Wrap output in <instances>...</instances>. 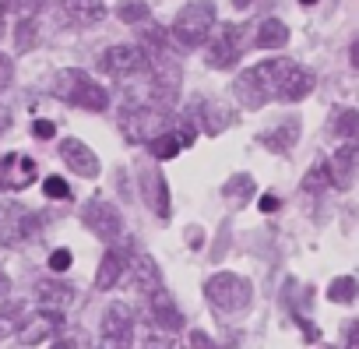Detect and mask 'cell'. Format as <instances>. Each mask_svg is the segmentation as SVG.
Listing matches in <instances>:
<instances>
[{"label": "cell", "mask_w": 359, "mask_h": 349, "mask_svg": "<svg viewBox=\"0 0 359 349\" xmlns=\"http://www.w3.org/2000/svg\"><path fill=\"white\" fill-rule=\"evenodd\" d=\"M299 131H303L299 117H282L275 127L261 131V134H257V141H261L268 152H278V155H285L289 148H296V141H299Z\"/></svg>", "instance_id": "19"}, {"label": "cell", "mask_w": 359, "mask_h": 349, "mask_svg": "<svg viewBox=\"0 0 359 349\" xmlns=\"http://www.w3.org/2000/svg\"><path fill=\"white\" fill-rule=\"evenodd\" d=\"M194 138H198V127H194L191 113H184V120H176L162 138H155V141L148 145V148H151V159H158V162L176 159L184 148H191V145H194Z\"/></svg>", "instance_id": "14"}, {"label": "cell", "mask_w": 359, "mask_h": 349, "mask_svg": "<svg viewBox=\"0 0 359 349\" xmlns=\"http://www.w3.org/2000/svg\"><path fill=\"white\" fill-rule=\"evenodd\" d=\"M60 328H64V314L60 310H39V314H32V317L22 321L18 338H22V345H39L50 335H57Z\"/></svg>", "instance_id": "17"}, {"label": "cell", "mask_w": 359, "mask_h": 349, "mask_svg": "<svg viewBox=\"0 0 359 349\" xmlns=\"http://www.w3.org/2000/svg\"><path fill=\"white\" fill-rule=\"evenodd\" d=\"M85 331H71V335H64V338H57L50 349H85Z\"/></svg>", "instance_id": "37"}, {"label": "cell", "mask_w": 359, "mask_h": 349, "mask_svg": "<svg viewBox=\"0 0 359 349\" xmlns=\"http://www.w3.org/2000/svg\"><path fill=\"white\" fill-rule=\"evenodd\" d=\"M11 81H15V64H11L8 53H0V92H4Z\"/></svg>", "instance_id": "38"}, {"label": "cell", "mask_w": 359, "mask_h": 349, "mask_svg": "<svg viewBox=\"0 0 359 349\" xmlns=\"http://www.w3.org/2000/svg\"><path fill=\"white\" fill-rule=\"evenodd\" d=\"M355 162H359V145H355V141H345L341 148H334V155H331V162H327V173H331V184H334L338 191H348V187H352Z\"/></svg>", "instance_id": "21"}, {"label": "cell", "mask_w": 359, "mask_h": 349, "mask_svg": "<svg viewBox=\"0 0 359 349\" xmlns=\"http://www.w3.org/2000/svg\"><path fill=\"white\" fill-rule=\"evenodd\" d=\"M348 60H352V67H359V43H352V50H348Z\"/></svg>", "instance_id": "48"}, {"label": "cell", "mask_w": 359, "mask_h": 349, "mask_svg": "<svg viewBox=\"0 0 359 349\" xmlns=\"http://www.w3.org/2000/svg\"><path fill=\"white\" fill-rule=\"evenodd\" d=\"M187 345H191V349H219V345L212 342V335H208V331H201V328H194V331H191V342H187Z\"/></svg>", "instance_id": "40"}, {"label": "cell", "mask_w": 359, "mask_h": 349, "mask_svg": "<svg viewBox=\"0 0 359 349\" xmlns=\"http://www.w3.org/2000/svg\"><path fill=\"white\" fill-rule=\"evenodd\" d=\"M172 113L165 106H155V103H144V106H127L120 113V131L127 141L134 145H151L155 138H162L169 127H172Z\"/></svg>", "instance_id": "4"}, {"label": "cell", "mask_w": 359, "mask_h": 349, "mask_svg": "<svg viewBox=\"0 0 359 349\" xmlns=\"http://www.w3.org/2000/svg\"><path fill=\"white\" fill-rule=\"evenodd\" d=\"M130 279H134V289L155 293L162 286V268L151 254H137V258H130Z\"/></svg>", "instance_id": "24"}, {"label": "cell", "mask_w": 359, "mask_h": 349, "mask_svg": "<svg viewBox=\"0 0 359 349\" xmlns=\"http://www.w3.org/2000/svg\"><path fill=\"white\" fill-rule=\"evenodd\" d=\"M327 131H331L334 138L355 141V131H359V113H355V110H334V113H331Z\"/></svg>", "instance_id": "28"}, {"label": "cell", "mask_w": 359, "mask_h": 349, "mask_svg": "<svg viewBox=\"0 0 359 349\" xmlns=\"http://www.w3.org/2000/svg\"><path fill=\"white\" fill-rule=\"evenodd\" d=\"M148 296H151V321H155V328H158V331L172 335V331L184 328V314H180V307H176V300L169 296V289H165V286H158V289H155V293H148Z\"/></svg>", "instance_id": "20"}, {"label": "cell", "mask_w": 359, "mask_h": 349, "mask_svg": "<svg viewBox=\"0 0 359 349\" xmlns=\"http://www.w3.org/2000/svg\"><path fill=\"white\" fill-rule=\"evenodd\" d=\"M187 113H191V110H187ZM191 120H194V127H201L208 138H219L222 131H229V127H233L236 113H233L226 103H219V99H201V103H198V110L191 113Z\"/></svg>", "instance_id": "15"}, {"label": "cell", "mask_w": 359, "mask_h": 349, "mask_svg": "<svg viewBox=\"0 0 359 349\" xmlns=\"http://www.w3.org/2000/svg\"><path fill=\"white\" fill-rule=\"evenodd\" d=\"M50 4V0H11V8L22 15V18H39V11Z\"/></svg>", "instance_id": "34"}, {"label": "cell", "mask_w": 359, "mask_h": 349, "mask_svg": "<svg viewBox=\"0 0 359 349\" xmlns=\"http://www.w3.org/2000/svg\"><path fill=\"white\" fill-rule=\"evenodd\" d=\"M250 195H254V177H247V173H236V177H229L226 187H222L226 202H247Z\"/></svg>", "instance_id": "30"}, {"label": "cell", "mask_w": 359, "mask_h": 349, "mask_svg": "<svg viewBox=\"0 0 359 349\" xmlns=\"http://www.w3.org/2000/svg\"><path fill=\"white\" fill-rule=\"evenodd\" d=\"M60 18L67 25L88 29V25H99L106 18V4L102 0H60Z\"/></svg>", "instance_id": "22"}, {"label": "cell", "mask_w": 359, "mask_h": 349, "mask_svg": "<svg viewBox=\"0 0 359 349\" xmlns=\"http://www.w3.org/2000/svg\"><path fill=\"white\" fill-rule=\"evenodd\" d=\"M43 226V216L36 212H25L18 205L4 209L0 212V244H8V247H22L25 240H32Z\"/></svg>", "instance_id": "12"}, {"label": "cell", "mask_w": 359, "mask_h": 349, "mask_svg": "<svg viewBox=\"0 0 359 349\" xmlns=\"http://www.w3.org/2000/svg\"><path fill=\"white\" fill-rule=\"evenodd\" d=\"M205 300L222 310V314H236V310H247L250 300H254V286L236 275V272H219L205 282Z\"/></svg>", "instance_id": "5"}, {"label": "cell", "mask_w": 359, "mask_h": 349, "mask_svg": "<svg viewBox=\"0 0 359 349\" xmlns=\"http://www.w3.org/2000/svg\"><path fill=\"white\" fill-rule=\"evenodd\" d=\"M285 43H289V25L282 18H264L257 25V36H254L257 50H282Z\"/></svg>", "instance_id": "25"}, {"label": "cell", "mask_w": 359, "mask_h": 349, "mask_svg": "<svg viewBox=\"0 0 359 349\" xmlns=\"http://www.w3.org/2000/svg\"><path fill=\"white\" fill-rule=\"evenodd\" d=\"M137 187H141V198H144V205L151 209V216L162 219V223H169V216H172L169 184H165V177H162L151 162H141V166H137Z\"/></svg>", "instance_id": "10"}, {"label": "cell", "mask_w": 359, "mask_h": 349, "mask_svg": "<svg viewBox=\"0 0 359 349\" xmlns=\"http://www.w3.org/2000/svg\"><path fill=\"white\" fill-rule=\"evenodd\" d=\"M102 349H127L134 338V314L127 303H109L102 314V328H99Z\"/></svg>", "instance_id": "11"}, {"label": "cell", "mask_w": 359, "mask_h": 349, "mask_svg": "<svg viewBox=\"0 0 359 349\" xmlns=\"http://www.w3.org/2000/svg\"><path fill=\"white\" fill-rule=\"evenodd\" d=\"M36 177H39L36 159H29L22 152L0 155V191H25L36 184Z\"/></svg>", "instance_id": "13"}, {"label": "cell", "mask_w": 359, "mask_h": 349, "mask_svg": "<svg viewBox=\"0 0 359 349\" xmlns=\"http://www.w3.org/2000/svg\"><path fill=\"white\" fill-rule=\"evenodd\" d=\"M22 321H25V303L22 300H8L4 307H0V338L18 335Z\"/></svg>", "instance_id": "29"}, {"label": "cell", "mask_w": 359, "mask_h": 349, "mask_svg": "<svg viewBox=\"0 0 359 349\" xmlns=\"http://www.w3.org/2000/svg\"><path fill=\"white\" fill-rule=\"evenodd\" d=\"M39 46V18H18L15 25V50L18 53H32Z\"/></svg>", "instance_id": "27"}, {"label": "cell", "mask_w": 359, "mask_h": 349, "mask_svg": "<svg viewBox=\"0 0 359 349\" xmlns=\"http://www.w3.org/2000/svg\"><path fill=\"white\" fill-rule=\"evenodd\" d=\"M243 50H247L243 29L233 25V22H226V25H219V32L208 36V43H205V64L212 71H233L240 64Z\"/></svg>", "instance_id": "7"}, {"label": "cell", "mask_w": 359, "mask_h": 349, "mask_svg": "<svg viewBox=\"0 0 359 349\" xmlns=\"http://www.w3.org/2000/svg\"><path fill=\"white\" fill-rule=\"evenodd\" d=\"M299 4H317V0H299Z\"/></svg>", "instance_id": "50"}, {"label": "cell", "mask_w": 359, "mask_h": 349, "mask_svg": "<svg viewBox=\"0 0 359 349\" xmlns=\"http://www.w3.org/2000/svg\"><path fill=\"white\" fill-rule=\"evenodd\" d=\"M148 88H151V103L155 106H176L180 99V88H184V67H180V60L172 53L165 57H151L148 60Z\"/></svg>", "instance_id": "6"}, {"label": "cell", "mask_w": 359, "mask_h": 349, "mask_svg": "<svg viewBox=\"0 0 359 349\" xmlns=\"http://www.w3.org/2000/svg\"><path fill=\"white\" fill-rule=\"evenodd\" d=\"M99 67H102L109 78L127 81V78H137V74L148 71V57H144L141 46H134V43H120V46H109V50L99 57Z\"/></svg>", "instance_id": "9"}, {"label": "cell", "mask_w": 359, "mask_h": 349, "mask_svg": "<svg viewBox=\"0 0 359 349\" xmlns=\"http://www.w3.org/2000/svg\"><path fill=\"white\" fill-rule=\"evenodd\" d=\"M81 223H85L88 233H95L102 240H120L123 237V216L106 198H88L85 209H81Z\"/></svg>", "instance_id": "8"}, {"label": "cell", "mask_w": 359, "mask_h": 349, "mask_svg": "<svg viewBox=\"0 0 359 349\" xmlns=\"http://www.w3.org/2000/svg\"><path fill=\"white\" fill-rule=\"evenodd\" d=\"M254 67H257V74L268 88V99H278V103H303L317 85L313 71L299 67L289 57H271V60H261Z\"/></svg>", "instance_id": "1"}, {"label": "cell", "mask_w": 359, "mask_h": 349, "mask_svg": "<svg viewBox=\"0 0 359 349\" xmlns=\"http://www.w3.org/2000/svg\"><path fill=\"white\" fill-rule=\"evenodd\" d=\"M355 289H359V282H355L352 275H338V279L327 286V300H331V303H352V300H355Z\"/></svg>", "instance_id": "33"}, {"label": "cell", "mask_w": 359, "mask_h": 349, "mask_svg": "<svg viewBox=\"0 0 359 349\" xmlns=\"http://www.w3.org/2000/svg\"><path fill=\"white\" fill-rule=\"evenodd\" d=\"M60 159H64V166L71 169V173H78V177H85V180H95L99 177V155L85 145V141H78V138H64L60 141Z\"/></svg>", "instance_id": "16"}, {"label": "cell", "mask_w": 359, "mask_h": 349, "mask_svg": "<svg viewBox=\"0 0 359 349\" xmlns=\"http://www.w3.org/2000/svg\"><path fill=\"white\" fill-rule=\"evenodd\" d=\"M43 191H46V198H57V202H67V198H71V187H67L60 177H46Z\"/></svg>", "instance_id": "35"}, {"label": "cell", "mask_w": 359, "mask_h": 349, "mask_svg": "<svg viewBox=\"0 0 359 349\" xmlns=\"http://www.w3.org/2000/svg\"><path fill=\"white\" fill-rule=\"evenodd\" d=\"M50 88H53V96H57L60 103L78 106V110H88V113H106V106H109V92H106L92 74H85V71H78V67L57 71Z\"/></svg>", "instance_id": "3"}, {"label": "cell", "mask_w": 359, "mask_h": 349, "mask_svg": "<svg viewBox=\"0 0 359 349\" xmlns=\"http://www.w3.org/2000/svg\"><path fill=\"white\" fill-rule=\"evenodd\" d=\"M278 205H282V202H278L275 195H261V212L271 216V212H278Z\"/></svg>", "instance_id": "43"}, {"label": "cell", "mask_w": 359, "mask_h": 349, "mask_svg": "<svg viewBox=\"0 0 359 349\" xmlns=\"http://www.w3.org/2000/svg\"><path fill=\"white\" fill-rule=\"evenodd\" d=\"M254 0H233V8H250Z\"/></svg>", "instance_id": "49"}, {"label": "cell", "mask_w": 359, "mask_h": 349, "mask_svg": "<svg viewBox=\"0 0 359 349\" xmlns=\"http://www.w3.org/2000/svg\"><path fill=\"white\" fill-rule=\"evenodd\" d=\"M123 265H127V261H123L116 251H106L102 261H99V272H95V289H102V293L113 289V286L120 282V275H123Z\"/></svg>", "instance_id": "26"}, {"label": "cell", "mask_w": 359, "mask_h": 349, "mask_svg": "<svg viewBox=\"0 0 359 349\" xmlns=\"http://www.w3.org/2000/svg\"><path fill=\"white\" fill-rule=\"evenodd\" d=\"M331 187V173H327V162H313L310 173L303 177V191L306 195H324Z\"/></svg>", "instance_id": "31"}, {"label": "cell", "mask_w": 359, "mask_h": 349, "mask_svg": "<svg viewBox=\"0 0 359 349\" xmlns=\"http://www.w3.org/2000/svg\"><path fill=\"white\" fill-rule=\"evenodd\" d=\"M11 11V0H0V36H4V18Z\"/></svg>", "instance_id": "45"}, {"label": "cell", "mask_w": 359, "mask_h": 349, "mask_svg": "<svg viewBox=\"0 0 359 349\" xmlns=\"http://www.w3.org/2000/svg\"><path fill=\"white\" fill-rule=\"evenodd\" d=\"M144 349H184L172 335H165V331H155L151 338H144Z\"/></svg>", "instance_id": "36"}, {"label": "cell", "mask_w": 359, "mask_h": 349, "mask_svg": "<svg viewBox=\"0 0 359 349\" xmlns=\"http://www.w3.org/2000/svg\"><path fill=\"white\" fill-rule=\"evenodd\" d=\"M345 349H359V324L352 321L348 331H345Z\"/></svg>", "instance_id": "42"}, {"label": "cell", "mask_w": 359, "mask_h": 349, "mask_svg": "<svg viewBox=\"0 0 359 349\" xmlns=\"http://www.w3.org/2000/svg\"><path fill=\"white\" fill-rule=\"evenodd\" d=\"M148 4L144 0H120L116 4V18L123 22V25H141V22H148Z\"/></svg>", "instance_id": "32"}, {"label": "cell", "mask_w": 359, "mask_h": 349, "mask_svg": "<svg viewBox=\"0 0 359 349\" xmlns=\"http://www.w3.org/2000/svg\"><path fill=\"white\" fill-rule=\"evenodd\" d=\"M187 244L191 247H201V230H187Z\"/></svg>", "instance_id": "46"}, {"label": "cell", "mask_w": 359, "mask_h": 349, "mask_svg": "<svg viewBox=\"0 0 359 349\" xmlns=\"http://www.w3.org/2000/svg\"><path fill=\"white\" fill-rule=\"evenodd\" d=\"M50 268H53V272H67V268H71V251H67V247H57V251L50 254Z\"/></svg>", "instance_id": "39"}, {"label": "cell", "mask_w": 359, "mask_h": 349, "mask_svg": "<svg viewBox=\"0 0 359 349\" xmlns=\"http://www.w3.org/2000/svg\"><path fill=\"white\" fill-rule=\"evenodd\" d=\"M32 134H36L39 141H50V138L57 134V127H53V120H36V124H32Z\"/></svg>", "instance_id": "41"}, {"label": "cell", "mask_w": 359, "mask_h": 349, "mask_svg": "<svg viewBox=\"0 0 359 349\" xmlns=\"http://www.w3.org/2000/svg\"><path fill=\"white\" fill-rule=\"evenodd\" d=\"M8 293H11V279L0 272V296H8Z\"/></svg>", "instance_id": "47"}, {"label": "cell", "mask_w": 359, "mask_h": 349, "mask_svg": "<svg viewBox=\"0 0 359 349\" xmlns=\"http://www.w3.org/2000/svg\"><path fill=\"white\" fill-rule=\"evenodd\" d=\"M215 4L212 0H191L180 8V15L169 25V39L180 50H201L208 43V36L215 32Z\"/></svg>", "instance_id": "2"}, {"label": "cell", "mask_w": 359, "mask_h": 349, "mask_svg": "<svg viewBox=\"0 0 359 349\" xmlns=\"http://www.w3.org/2000/svg\"><path fill=\"white\" fill-rule=\"evenodd\" d=\"M233 96H236V103H240L243 110H261V106L268 103V88H264L257 67H247V71H240V74L233 78Z\"/></svg>", "instance_id": "18"}, {"label": "cell", "mask_w": 359, "mask_h": 349, "mask_svg": "<svg viewBox=\"0 0 359 349\" xmlns=\"http://www.w3.org/2000/svg\"><path fill=\"white\" fill-rule=\"evenodd\" d=\"M36 300H39V310H67L74 300H78V289L71 286V282H57V279H50V282H39L36 286Z\"/></svg>", "instance_id": "23"}, {"label": "cell", "mask_w": 359, "mask_h": 349, "mask_svg": "<svg viewBox=\"0 0 359 349\" xmlns=\"http://www.w3.org/2000/svg\"><path fill=\"white\" fill-rule=\"evenodd\" d=\"M11 131V110L4 106V103H0V138H4Z\"/></svg>", "instance_id": "44"}]
</instances>
